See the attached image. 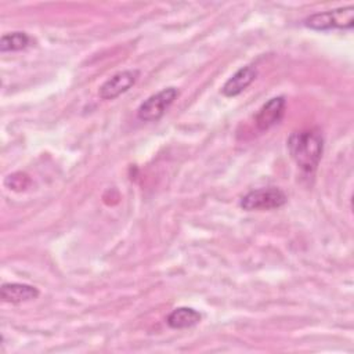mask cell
Returning a JSON list of instances; mask_svg holds the SVG:
<instances>
[{"instance_id":"6da1fadb","label":"cell","mask_w":354,"mask_h":354,"mask_svg":"<svg viewBox=\"0 0 354 354\" xmlns=\"http://www.w3.org/2000/svg\"><path fill=\"white\" fill-rule=\"evenodd\" d=\"M293 162L304 173H314L324 152V137L319 129L293 131L286 141Z\"/></svg>"},{"instance_id":"ba28073f","label":"cell","mask_w":354,"mask_h":354,"mask_svg":"<svg viewBox=\"0 0 354 354\" xmlns=\"http://www.w3.org/2000/svg\"><path fill=\"white\" fill-rule=\"evenodd\" d=\"M257 77V69L253 65L239 68L228 80L223 84L221 93L225 97H235L248 88Z\"/></svg>"},{"instance_id":"277c9868","label":"cell","mask_w":354,"mask_h":354,"mask_svg":"<svg viewBox=\"0 0 354 354\" xmlns=\"http://www.w3.org/2000/svg\"><path fill=\"white\" fill-rule=\"evenodd\" d=\"M178 97V90L176 87H166L142 101L137 109V118L142 122H156L159 120L169 106Z\"/></svg>"},{"instance_id":"5b68a950","label":"cell","mask_w":354,"mask_h":354,"mask_svg":"<svg viewBox=\"0 0 354 354\" xmlns=\"http://www.w3.org/2000/svg\"><path fill=\"white\" fill-rule=\"evenodd\" d=\"M140 77L138 69H124L116 72L111 77H108L98 90V95L101 100H115L123 93L129 91Z\"/></svg>"},{"instance_id":"52a82bcc","label":"cell","mask_w":354,"mask_h":354,"mask_svg":"<svg viewBox=\"0 0 354 354\" xmlns=\"http://www.w3.org/2000/svg\"><path fill=\"white\" fill-rule=\"evenodd\" d=\"M39 295L40 292L36 286L28 285V283H19V282L3 283L0 289L1 300L10 304H21V303L32 301L37 299Z\"/></svg>"},{"instance_id":"8992f818","label":"cell","mask_w":354,"mask_h":354,"mask_svg":"<svg viewBox=\"0 0 354 354\" xmlns=\"http://www.w3.org/2000/svg\"><path fill=\"white\" fill-rule=\"evenodd\" d=\"M286 100L282 95L270 98L256 113L254 122L260 131H266L281 122L285 113Z\"/></svg>"},{"instance_id":"30bf717a","label":"cell","mask_w":354,"mask_h":354,"mask_svg":"<svg viewBox=\"0 0 354 354\" xmlns=\"http://www.w3.org/2000/svg\"><path fill=\"white\" fill-rule=\"evenodd\" d=\"M30 43H32V39L25 32L4 33L0 39V51L1 53L21 51L29 47Z\"/></svg>"},{"instance_id":"8fae6325","label":"cell","mask_w":354,"mask_h":354,"mask_svg":"<svg viewBox=\"0 0 354 354\" xmlns=\"http://www.w3.org/2000/svg\"><path fill=\"white\" fill-rule=\"evenodd\" d=\"M30 177L26 173L15 171L12 174H8L4 180V185L12 191H24L29 187Z\"/></svg>"},{"instance_id":"7a4b0ae2","label":"cell","mask_w":354,"mask_h":354,"mask_svg":"<svg viewBox=\"0 0 354 354\" xmlns=\"http://www.w3.org/2000/svg\"><path fill=\"white\" fill-rule=\"evenodd\" d=\"M304 25L313 30L330 29H353L354 26V7H340L324 12H315L304 19Z\"/></svg>"},{"instance_id":"9c48e42d","label":"cell","mask_w":354,"mask_h":354,"mask_svg":"<svg viewBox=\"0 0 354 354\" xmlns=\"http://www.w3.org/2000/svg\"><path fill=\"white\" fill-rule=\"evenodd\" d=\"M202 319V315L198 310L192 307H177L166 318V324L171 329H188L198 325Z\"/></svg>"},{"instance_id":"3957f363","label":"cell","mask_w":354,"mask_h":354,"mask_svg":"<svg viewBox=\"0 0 354 354\" xmlns=\"http://www.w3.org/2000/svg\"><path fill=\"white\" fill-rule=\"evenodd\" d=\"M288 201L286 194L277 187L259 188L248 192L239 201V206L243 210H272L282 207Z\"/></svg>"}]
</instances>
